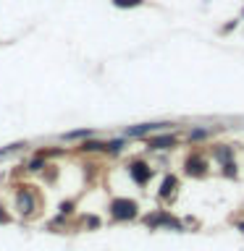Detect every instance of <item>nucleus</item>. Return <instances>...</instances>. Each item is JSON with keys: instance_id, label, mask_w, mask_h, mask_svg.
Listing matches in <instances>:
<instances>
[{"instance_id": "aec40b11", "label": "nucleus", "mask_w": 244, "mask_h": 251, "mask_svg": "<svg viewBox=\"0 0 244 251\" xmlns=\"http://www.w3.org/2000/svg\"><path fill=\"white\" fill-rule=\"evenodd\" d=\"M236 230H239V233L244 235V223H236Z\"/></svg>"}, {"instance_id": "7ed1b4c3", "label": "nucleus", "mask_w": 244, "mask_h": 251, "mask_svg": "<svg viewBox=\"0 0 244 251\" xmlns=\"http://www.w3.org/2000/svg\"><path fill=\"white\" fill-rule=\"evenodd\" d=\"M16 209L21 217H31L37 212V196L29 186H19L16 188Z\"/></svg>"}, {"instance_id": "6e6552de", "label": "nucleus", "mask_w": 244, "mask_h": 251, "mask_svg": "<svg viewBox=\"0 0 244 251\" xmlns=\"http://www.w3.org/2000/svg\"><path fill=\"white\" fill-rule=\"evenodd\" d=\"M176 188H179V178L173 176V173H168V176L160 180V188H157V199H168V196L176 194Z\"/></svg>"}, {"instance_id": "a211bd4d", "label": "nucleus", "mask_w": 244, "mask_h": 251, "mask_svg": "<svg viewBox=\"0 0 244 251\" xmlns=\"http://www.w3.org/2000/svg\"><path fill=\"white\" fill-rule=\"evenodd\" d=\"M74 212V201H63L61 204V215H71Z\"/></svg>"}, {"instance_id": "4468645a", "label": "nucleus", "mask_w": 244, "mask_h": 251, "mask_svg": "<svg viewBox=\"0 0 244 251\" xmlns=\"http://www.w3.org/2000/svg\"><path fill=\"white\" fill-rule=\"evenodd\" d=\"M123 147H126V139H113V141H108V152H110V154H121Z\"/></svg>"}, {"instance_id": "ddd939ff", "label": "nucleus", "mask_w": 244, "mask_h": 251, "mask_svg": "<svg viewBox=\"0 0 244 251\" xmlns=\"http://www.w3.org/2000/svg\"><path fill=\"white\" fill-rule=\"evenodd\" d=\"M220 173H223V176L226 178H236V176H239V170H236V162L234 160H228V162H223V165H220Z\"/></svg>"}, {"instance_id": "0eeeda50", "label": "nucleus", "mask_w": 244, "mask_h": 251, "mask_svg": "<svg viewBox=\"0 0 244 251\" xmlns=\"http://www.w3.org/2000/svg\"><path fill=\"white\" fill-rule=\"evenodd\" d=\"M171 123H142V126H129V128L123 131V136H134V139H145L150 136V133H155V131H163V128H168Z\"/></svg>"}, {"instance_id": "6ab92c4d", "label": "nucleus", "mask_w": 244, "mask_h": 251, "mask_svg": "<svg viewBox=\"0 0 244 251\" xmlns=\"http://www.w3.org/2000/svg\"><path fill=\"white\" fill-rule=\"evenodd\" d=\"M8 223H11V215H8L3 209V204H0V225H8Z\"/></svg>"}, {"instance_id": "423d86ee", "label": "nucleus", "mask_w": 244, "mask_h": 251, "mask_svg": "<svg viewBox=\"0 0 244 251\" xmlns=\"http://www.w3.org/2000/svg\"><path fill=\"white\" fill-rule=\"evenodd\" d=\"M147 147L152 149V152H168V149L179 147V136L176 133H157V136L147 139Z\"/></svg>"}, {"instance_id": "f257e3e1", "label": "nucleus", "mask_w": 244, "mask_h": 251, "mask_svg": "<svg viewBox=\"0 0 244 251\" xmlns=\"http://www.w3.org/2000/svg\"><path fill=\"white\" fill-rule=\"evenodd\" d=\"M110 217L116 223H131V220L139 217V204L129 196H118V199L110 201Z\"/></svg>"}, {"instance_id": "2eb2a0df", "label": "nucleus", "mask_w": 244, "mask_h": 251, "mask_svg": "<svg viewBox=\"0 0 244 251\" xmlns=\"http://www.w3.org/2000/svg\"><path fill=\"white\" fill-rule=\"evenodd\" d=\"M110 3H113L116 8H139L145 0H110Z\"/></svg>"}, {"instance_id": "39448f33", "label": "nucleus", "mask_w": 244, "mask_h": 251, "mask_svg": "<svg viewBox=\"0 0 244 251\" xmlns=\"http://www.w3.org/2000/svg\"><path fill=\"white\" fill-rule=\"evenodd\" d=\"M184 173L189 178H205L208 176V160L202 154H189L184 160Z\"/></svg>"}, {"instance_id": "9b49d317", "label": "nucleus", "mask_w": 244, "mask_h": 251, "mask_svg": "<svg viewBox=\"0 0 244 251\" xmlns=\"http://www.w3.org/2000/svg\"><path fill=\"white\" fill-rule=\"evenodd\" d=\"M215 160L223 165V162H228V160H234V147H215Z\"/></svg>"}, {"instance_id": "f3484780", "label": "nucleus", "mask_w": 244, "mask_h": 251, "mask_svg": "<svg viewBox=\"0 0 244 251\" xmlns=\"http://www.w3.org/2000/svg\"><path fill=\"white\" fill-rule=\"evenodd\" d=\"M42 165H45V162H42V154H37V160L29 162V170H31V173H34V170H42Z\"/></svg>"}, {"instance_id": "9d476101", "label": "nucleus", "mask_w": 244, "mask_h": 251, "mask_svg": "<svg viewBox=\"0 0 244 251\" xmlns=\"http://www.w3.org/2000/svg\"><path fill=\"white\" fill-rule=\"evenodd\" d=\"M82 152H108V141H94V139H84V144L79 147Z\"/></svg>"}, {"instance_id": "20e7f679", "label": "nucleus", "mask_w": 244, "mask_h": 251, "mask_svg": "<svg viewBox=\"0 0 244 251\" xmlns=\"http://www.w3.org/2000/svg\"><path fill=\"white\" fill-rule=\"evenodd\" d=\"M126 170H129V178H131L137 186H147L150 180H152V176H155V170L150 168L145 160H131Z\"/></svg>"}, {"instance_id": "f8f14e48", "label": "nucleus", "mask_w": 244, "mask_h": 251, "mask_svg": "<svg viewBox=\"0 0 244 251\" xmlns=\"http://www.w3.org/2000/svg\"><path fill=\"white\" fill-rule=\"evenodd\" d=\"M186 139L189 141H205V139H210V128H192Z\"/></svg>"}, {"instance_id": "f03ea898", "label": "nucleus", "mask_w": 244, "mask_h": 251, "mask_svg": "<svg viewBox=\"0 0 244 251\" xmlns=\"http://www.w3.org/2000/svg\"><path fill=\"white\" fill-rule=\"evenodd\" d=\"M145 225L150 227V230H157V227H171V230H184V225H181L179 220L173 217L171 212H165V209H155V212H150V215L145 217Z\"/></svg>"}, {"instance_id": "1a4fd4ad", "label": "nucleus", "mask_w": 244, "mask_h": 251, "mask_svg": "<svg viewBox=\"0 0 244 251\" xmlns=\"http://www.w3.org/2000/svg\"><path fill=\"white\" fill-rule=\"evenodd\" d=\"M94 136V131L92 128H76V131H66L63 133V141H84V139H92Z\"/></svg>"}, {"instance_id": "dca6fc26", "label": "nucleus", "mask_w": 244, "mask_h": 251, "mask_svg": "<svg viewBox=\"0 0 244 251\" xmlns=\"http://www.w3.org/2000/svg\"><path fill=\"white\" fill-rule=\"evenodd\" d=\"M84 225L90 227V230H94V227H100V217H94V215H90V217H84Z\"/></svg>"}]
</instances>
